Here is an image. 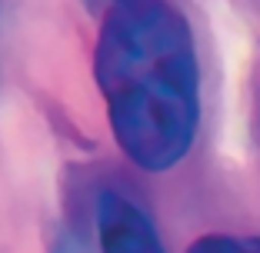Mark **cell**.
I'll return each mask as SVG.
<instances>
[{
  "label": "cell",
  "mask_w": 260,
  "mask_h": 253,
  "mask_svg": "<svg viewBox=\"0 0 260 253\" xmlns=\"http://www.w3.org/2000/svg\"><path fill=\"white\" fill-rule=\"evenodd\" d=\"M97 240L100 253H164L147 210L120 190L97 193Z\"/></svg>",
  "instance_id": "2"
},
{
  "label": "cell",
  "mask_w": 260,
  "mask_h": 253,
  "mask_svg": "<svg viewBox=\"0 0 260 253\" xmlns=\"http://www.w3.org/2000/svg\"><path fill=\"white\" fill-rule=\"evenodd\" d=\"M107 4H117V0H107Z\"/></svg>",
  "instance_id": "5"
},
{
  "label": "cell",
  "mask_w": 260,
  "mask_h": 253,
  "mask_svg": "<svg viewBox=\"0 0 260 253\" xmlns=\"http://www.w3.org/2000/svg\"><path fill=\"white\" fill-rule=\"evenodd\" d=\"M187 253H260V237H234V233H207L193 240Z\"/></svg>",
  "instance_id": "3"
},
{
  "label": "cell",
  "mask_w": 260,
  "mask_h": 253,
  "mask_svg": "<svg viewBox=\"0 0 260 253\" xmlns=\"http://www.w3.org/2000/svg\"><path fill=\"white\" fill-rule=\"evenodd\" d=\"M117 147L144 173H167L200 127V63L187 17L167 0H117L93 40Z\"/></svg>",
  "instance_id": "1"
},
{
  "label": "cell",
  "mask_w": 260,
  "mask_h": 253,
  "mask_svg": "<svg viewBox=\"0 0 260 253\" xmlns=\"http://www.w3.org/2000/svg\"><path fill=\"white\" fill-rule=\"evenodd\" d=\"M60 253H80V246H74V243H67V246H60Z\"/></svg>",
  "instance_id": "4"
}]
</instances>
